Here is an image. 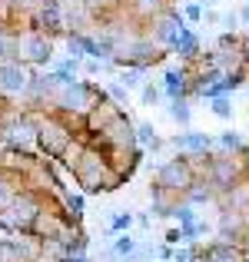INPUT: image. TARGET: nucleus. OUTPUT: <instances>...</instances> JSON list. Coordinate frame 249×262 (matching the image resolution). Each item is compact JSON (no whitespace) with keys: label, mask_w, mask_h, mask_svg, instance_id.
<instances>
[{"label":"nucleus","mask_w":249,"mask_h":262,"mask_svg":"<svg viewBox=\"0 0 249 262\" xmlns=\"http://www.w3.org/2000/svg\"><path fill=\"white\" fill-rule=\"evenodd\" d=\"M173 143H176L179 149H190V153H206L213 140H210L206 133H183V136H176Z\"/></svg>","instance_id":"nucleus-1"},{"label":"nucleus","mask_w":249,"mask_h":262,"mask_svg":"<svg viewBox=\"0 0 249 262\" xmlns=\"http://www.w3.org/2000/svg\"><path fill=\"white\" fill-rule=\"evenodd\" d=\"M203 262H243V256H239L233 246H213Z\"/></svg>","instance_id":"nucleus-2"},{"label":"nucleus","mask_w":249,"mask_h":262,"mask_svg":"<svg viewBox=\"0 0 249 262\" xmlns=\"http://www.w3.org/2000/svg\"><path fill=\"white\" fill-rule=\"evenodd\" d=\"M0 80H4L7 90H24V83H27L24 70H17V67H4V70H0Z\"/></svg>","instance_id":"nucleus-3"},{"label":"nucleus","mask_w":249,"mask_h":262,"mask_svg":"<svg viewBox=\"0 0 249 262\" xmlns=\"http://www.w3.org/2000/svg\"><path fill=\"white\" fill-rule=\"evenodd\" d=\"M173 47H176L179 53H183V57H193V53L199 50V43H196V37H193L190 30H179V37L173 40Z\"/></svg>","instance_id":"nucleus-4"},{"label":"nucleus","mask_w":249,"mask_h":262,"mask_svg":"<svg viewBox=\"0 0 249 262\" xmlns=\"http://www.w3.org/2000/svg\"><path fill=\"white\" fill-rule=\"evenodd\" d=\"M163 86H166V93H170L173 96V100H179V93H183V73H179V70H170V73H166V77H163Z\"/></svg>","instance_id":"nucleus-5"},{"label":"nucleus","mask_w":249,"mask_h":262,"mask_svg":"<svg viewBox=\"0 0 249 262\" xmlns=\"http://www.w3.org/2000/svg\"><path fill=\"white\" fill-rule=\"evenodd\" d=\"M213 113L219 116V120H233V100L226 93H219V96H213Z\"/></svg>","instance_id":"nucleus-6"},{"label":"nucleus","mask_w":249,"mask_h":262,"mask_svg":"<svg viewBox=\"0 0 249 262\" xmlns=\"http://www.w3.org/2000/svg\"><path fill=\"white\" fill-rule=\"evenodd\" d=\"M163 183H186V169L179 166V163L166 166V169H163Z\"/></svg>","instance_id":"nucleus-7"},{"label":"nucleus","mask_w":249,"mask_h":262,"mask_svg":"<svg viewBox=\"0 0 249 262\" xmlns=\"http://www.w3.org/2000/svg\"><path fill=\"white\" fill-rule=\"evenodd\" d=\"M140 143H143V146H160V136H156V129L153 126H150V123H143V126H140Z\"/></svg>","instance_id":"nucleus-8"},{"label":"nucleus","mask_w":249,"mask_h":262,"mask_svg":"<svg viewBox=\"0 0 249 262\" xmlns=\"http://www.w3.org/2000/svg\"><path fill=\"white\" fill-rule=\"evenodd\" d=\"M173 120H179V123H190V106H186L183 100H173Z\"/></svg>","instance_id":"nucleus-9"},{"label":"nucleus","mask_w":249,"mask_h":262,"mask_svg":"<svg viewBox=\"0 0 249 262\" xmlns=\"http://www.w3.org/2000/svg\"><path fill=\"white\" fill-rule=\"evenodd\" d=\"M219 146H223V149H239L243 140H239L236 133H223V136H219Z\"/></svg>","instance_id":"nucleus-10"},{"label":"nucleus","mask_w":249,"mask_h":262,"mask_svg":"<svg viewBox=\"0 0 249 262\" xmlns=\"http://www.w3.org/2000/svg\"><path fill=\"white\" fill-rule=\"evenodd\" d=\"M133 249H136V243H133L130 236L116 239V252H120V256H133Z\"/></svg>","instance_id":"nucleus-11"},{"label":"nucleus","mask_w":249,"mask_h":262,"mask_svg":"<svg viewBox=\"0 0 249 262\" xmlns=\"http://www.w3.org/2000/svg\"><path fill=\"white\" fill-rule=\"evenodd\" d=\"M156 100H160V90H156V86H147V90H143V103H147V106H153Z\"/></svg>","instance_id":"nucleus-12"},{"label":"nucleus","mask_w":249,"mask_h":262,"mask_svg":"<svg viewBox=\"0 0 249 262\" xmlns=\"http://www.w3.org/2000/svg\"><path fill=\"white\" fill-rule=\"evenodd\" d=\"M140 77H143V73L133 70V73H127V77H123V83H127V86H140Z\"/></svg>","instance_id":"nucleus-13"},{"label":"nucleus","mask_w":249,"mask_h":262,"mask_svg":"<svg viewBox=\"0 0 249 262\" xmlns=\"http://www.w3.org/2000/svg\"><path fill=\"white\" fill-rule=\"evenodd\" d=\"M130 223H133V216H130V212H127V216H116L113 219V229H127Z\"/></svg>","instance_id":"nucleus-14"},{"label":"nucleus","mask_w":249,"mask_h":262,"mask_svg":"<svg viewBox=\"0 0 249 262\" xmlns=\"http://www.w3.org/2000/svg\"><path fill=\"white\" fill-rule=\"evenodd\" d=\"M216 176H219V179H223V183H226V179H233V169H230V163H219V169H216Z\"/></svg>","instance_id":"nucleus-15"},{"label":"nucleus","mask_w":249,"mask_h":262,"mask_svg":"<svg viewBox=\"0 0 249 262\" xmlns=\"http://www.w3.org/2000/svg\"><path fill=\"white\" fill-rule=\"evenodd\" d=\"M186 17H190V20H199V17H203V10H199L196 4H190V7H186Z\"/></svg>","instance_id":"nucleus-16"},{"label":"nucleus","mask_w":249,"mask_h":262,"mask_svg":"<svg viewBox=\"0 0 249 262\" xmlns=\"http://www.w3.org/2000/svg\"><path fill=\"white\" fill-rule=\"evenodd\" d=\"M243 24L249 27V4H246V10H243Z\"/></svg>","instance_id":"nucleus-17"},{"label":"nucleus","mask_w":249,"mask_h":262,"mask_svg":"<svg viewBox=\"0 0 249 262\" xmlns=\"http://www.w3.org/2000/svg\"><path fill=\"white\" fill-rule=\"evenodd\" d=\"M246 57H249V40H246Z\"/></svg>","instance_id":"nucleus-18"},{"label":"nucleus","mask_w":249,"mask_h":262,"mask_svg":"<svg viewBox=\"0 0 249 262\" xmlns=\"http://www.w3.org/2000/svg\"><path fill=\"white\" fill-rule=\"evenodd\" d=\"M243 262H249V256H246V259H243Z\"/></svg>","instance_id":"nucleus-19"}]
</instances>
